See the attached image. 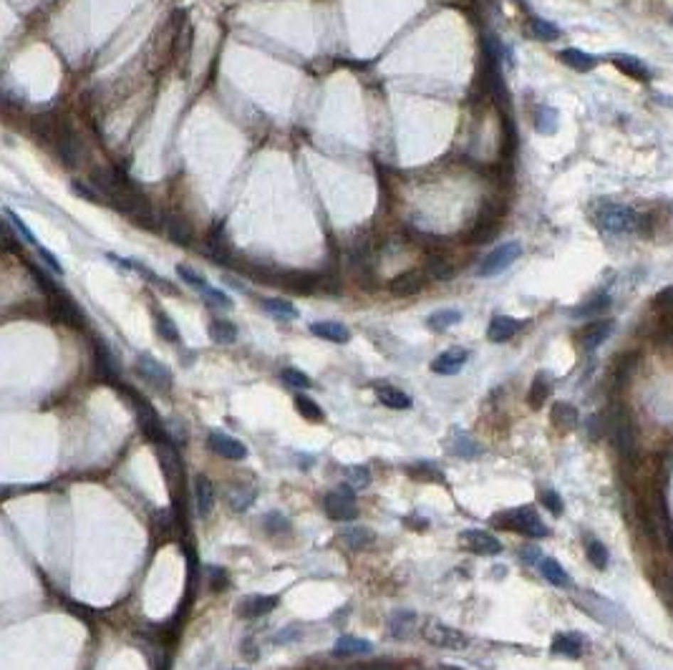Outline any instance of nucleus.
Masks as SVG:
<instances>
[{"label": "nucleus", "instance_id": "obj_1", "mask_svg": "<svg viewBox=\"0 0 673 670\" xmlns=\"http://www.w3.org/2000/svg\"><path fill=\"white\" fill-rule=\"evenodd\" d=\"M593 222L603 234H628L635 232L640 225L635 210L625 205H615V202H603L595 212H593Z\"/></svg>", "mask_w": 673, "mask_h": 670}, {"label": "nucleus", "instance_id": "obj_2", "mask_svg": "<svg viewBox=\"0 0 673 670\" xmlns=\"http://www.w3.org/2000/svg\"><path fill=\"white\" fill-rule=\"evenodd\" d=\"M492 524L504 526V529H509V532L527 534V537H535V539L550 534V529H547V524L540 519L535 507H517V509H507V512H502V514L492 517Z\"/></svg>", "mask_w": 673, "mask_h": 670}, {"label": "nucleus", "instance_id": "obj_3", "mask_svg": "<svg viewBox=\"0 0 673 670\" xmlns=\"http://www.w3.org/2000/svg\"><path fill=\"white\" fill-rule=\"evenodd\" d=\"M421 637H424L426 643L436 645V648H444V650H464L467 643H470V637L464 635L462 630H457V627L452 625H444L442 620H426L424 627H421Z\"/></svg>", "mask_w": 673, "mask_h": 670}, {"label": "nucleus", "instance_id": "obj_4", "mask_svg": "<svg viewBox=\"0 0 673 670\" xmlns=\"http://www.w3.org/2000/svg\"><path fill=\"white\" fill-rule=\"evenodd\" d=\"M323 507H326V514L336 522H348L359 517V509H356V489L348 487V484H341L333 492L326 494L323 499Z\"/></svg>", "mask_w": 673, "mask_h": 670}, {"label": "nucleus", "instance_id": "obj_5", "mask_svg": "<svg viewBox=\"0 0 673 670\" xmlns=\"http://www.w3.org/2000/svg\"><path fill=\"white\" fill-rule=\"evenodd\" d=\"M127 396H129V401L134 404V411H137V418H139V423H142V431L147 433V438H152V441H157V443H161V441H166V428L161 426V421H159V416H157V411L152 409V404L144 396H139V394H134V391H127Z\"/></svg>", "mask_w": 673, "mask_h": 670}, {"label": "nucleus", "instance_id": "obj_6", "mask_svg": "<svg viewBox=\"0 0 673 670\" xmlns=\"http://www.w3.org/2000/svg\"><path fill=\"white\" fill-rule=\"evenodd\" d=\"M522 255V244L519 242H504V244H499L497 249H492L489 255L482 260V265H479V275L482 277H492V275H499V272H504L507 270L509 265H512L517 257Z\"/></svg>", "mask_w": 673, "mask_h": 670}, {"label": "nucleus", "instance_id": "obj_7", "mask_svg": "<svg viewBox=\"0 0 673 670\" xmlns=\"http://www.w3.org/2000/svg\"><path fill=\"white\" fill-rule=\"evenodd\" d=\"M137 373L144 378V381L149 383L152 388H157V391H169L171 388V371L164 366V363H159L154 355H149V353L139 355Z\"/></svg>", "mask_w": 673, "mask_h": 670}, {"label": "nucleus", "instance_id": "obj_8", "mask_svg": "<svg viewBox=\"0 0 673 670\" xmlns=\"http://www.w3.org/2000/svg\"><path fill=\"white\" fill-rule=\"evenodd\" d=\"M459 544L464 549H470L472 554H487V557H494V554L502 552V542L494 534L484 532V529H464V532H459Z\"/></svg>", "mask_w": 673, "mask_h": 670}, {"label": "nucleus", "instance_id": "obj_9", "mask_svg": "<svg viewBox=\"0 0 673 670\" xmlns=\"http://www.w3.org/2000/svg\"><path fill=\"white\" fill-rule=\"evenodd\" d=\"M207 443H210V449L215 451L217 456H222V459H230V461L248 459V446L222 431H212L210 436H207Z\"/></svg>", "mask_w": 673, "mask_h": 670}, {"label": "nucleus", "instance_id": "obj_10", "mask_svg": "<svg viewBox=\"0 0 673 670\" xmlns=\"http://www.w3.org/2000/svg\"><path fill=\"white\" fill-rule=\"evenodd\" d=\"M275 607H277L275 595H248V598H243L238 603V615L253 620V617L267 615V612H272Z\"/></svg>", "mask_w": 673, "mask_h": 670}, {"label": "nucleus", "instance_id": "obj_11", "mask_svg": "<svg viewBox=\"0 0 673 670\" xmlns=\"http://www.w3.org/2000/svg\"><path fill=\"white\" fill-rule=\"evenodd\" d=\"M470 360V350L464 348H449L442 355H436L431 360V371L439 373V376H454L464 368V363Z\"/></svg>", "mask_w": 673, "mask_h": 670}, {"label": "nucleus", "instance_id": "obj_12", "mask_svg": "<svg viewBox=\"0 0 673 670\" xmlns=\"http://www.w3.org/2000/svg\"><path fill=\"white\" fill-rule=\"evenodd\" d=\"M444 446H447L449 454L459 456V459H477V456H482V451H484L470 433H464V431H452L447 436V441H444Z\"/></svg>", "mask_w": 673, "mask_h": 670}, {"label": "nucleus", "instance_id": "obj_13", "mask_svg": "<svg viewBox=\"0 0 673 670\" xmlns=\"http://www.w3.org/2000/svg\"><path fill=\"white\" fill-rule=\"evenodd\" d=\"M424 283H426L424 270L403 272V275H398L391 280V293L396 295V298H411V295L424 290Z\"/></svg>", "mask_w": 673, "mask_h": 670}, {"label": "nucleus", "instance_id": "obj_14", "mask_svg": "<svg viewBox=\"0 0 673 670\" xmlns=\"http://www.w3.org/2000/svg\"><path fill=\"white\" fill-rule=\"evenodd\" d=\"M519 328H522V320H517V318H509V315H494L489 323V328H487V338L492 340V343H504V340L514 338L519 333Z\"/></svg>", "mask_w": 673, "mask_h": 670}, {"label": "nucleus", "instance_id": "obj_15", "mask_svg": "<svg viewBox=\"0 0 673 670\" xmlns=\"http://www.w3.org/2000/svg\"><path fill=\"white\" fill-rule=\"evenodd\" d=\"M376 391V399L381 401L386 409H393V411H406V409H411V396L408 394H403L401 388H396V386H388V383H378V386L373 388Z\"/></svg>", "mask_w": 673, "mask_h": 670}, {"label": "nucleus", "instance_id": "obj_16", "mask_svg": "<svg viewBox=\"0 0 673 670\" xmlns=\"http://www.w3.org/2000/svg\"><path fill=\"white\" fill-rule=\"evenodd\" d=\"M338 539L343 542L346 549H354V552H361V549H369L371 544L376 542V534L371 532L369 526H348L338 534Z\"/></svg>", "mask_w": 673, "mask_h": 670}, {"label": "nucleus", "instance_id": "obj_17", "mask_svg": "<svg viewBox=\"0 0 673 670\" xmlns=\"http://www.w3.org/2000/svg\"><path fill=\"white\" fill-rule=\"evenodd\" d=\"M310 333H313L315 338L331 340V343H348V340H351V330H348L343 323H336V320L313 323V325H310Z\"/></svg>", "mask_w": 673, "mask_h": 670}, {"label": "nucleus", "instance_id": "obj_18", "mask_svg": "<svg viewBox=\"0 0 673 670\" xmlns=\"http://www.w3.org/2000/svg\"><path fill=\"white\" fill-rule=\"evenodd\" d=\"M194 502H197V512L207 517L215 507V487L207 477H194Z\"/></svg>", "mask_w": 673, "mask_h": 670}, {"label": "nucleus", "instance_id": "obj_19", "mask_svg": "<svg viewBox=\"0 0 673 670\" xmlns=\"http://www.w3.org/2000/svg\"><path fill=\"white\" fill-rule=\"evenodd\" d=\"M610 61L615 63V68H618L620 73H625V76L630 78H638V81H648V78H651L648 66L640 61V58H635V55H613Z\"/></svg>", "mask_w": 673, "mask_h": 670}, {"label": "nucleus", "instance_id": "obj_20", "mask_svg": "<svg viewBox=\"0 0 673 670\" xmlns=\"http://www.w3.org/2000/svg\"><path fill=\"white\" fill-rule=\"evenodd\" d=\"M560 61H563L565 66H570V68H575V71H580V73L590 71V68L598 66V58H595V55L585 53V50H580V48H565V50H560Z\"/></svg>", "mask_w": 673, "mask_h": 670}, {"label": "nucleus", "instance_id": "obj_21", "mask_svg": "<svg viewBox=\"0 0 673 670\" xmlns=\"http://www.w3.org/2000/svg\"><path fill=\"white\" fill-rule=\"evenodd\" d=\"M613 328H615V323H613V320H595V323H590V325L585 328V333H583V345L588 350L598 348L600 343H605V338L613 333Z\"/></svg>", "mask_w": 673, "mask_h": 670}, {"label": "nucleus", "instance_id": "obj_22", "mask_svg": "<svg viewBox=\"0 0 673 670\" xmlns=\"http://www.w3.org/2000/svg\"><path fill=\"white\" fill-rule=\"evenodd\" d=\"M552 423L560 428V431H573L575 426H578V409H575L573 404H555L552 406V414H550Z\"/></svg>", "mask_w": 673, "mask_h": 670}, {"label": "nucleus", "instance_id": "obj_23", "mask_svg": "<svg viewBox=\"0 0 673 670\" xmlns=\"http://www.w3.org/2000/svg\"><path fill=\"white\" fill-rule=\"evenodd\" d=\"M552 650L558 655H565V658H580V653H583V637L575 635V632H560L552 640Z\"/></svg>", "mask_w": 673, "mask_h": 670}, {"label": "nucleus", "instance_id": "obj_24", "mask_svg": "<svg viewBox=\"0 0 673 670\" xmlns=\"http://www.w3.org/2000/svg\"><path fill=\"white\" fill-rule=\"evenodd\" d=\"M540 575L545 577L550 585H555V588H570V577L568 572L563 570V565H560L558 560H552V557H545V560H540Z\"/></svg>", "mask_w": 673, "mask_h": 670}, {"label": "nucleus", "instance_id": "obj_25", "mask_svg": "<svg viewBox=\"0 0 673 670\" xmlns=\"http://www.w3.org/2000/svg\"><path fill=\"white\" fill-rule=\"evenodd\" d=\"M373 645L364 637H354V635H341L336 640V648H333V655H364L371 653Z\"/></svg>", "mask_w": 673, "mask_h": 670}, {"label": "nucleus", "instance_id": "obj_26", "mask_svg": "<svg viewBox=\"0 0 673 670\" xmlns=\"http://www.w3.org/2000/svg\"><path fill=\"white\" fill-rule=\"evenodd\" d=\"M263 310L275 315L277 320H295V318H298V308H295L290 300H280V298H265L263 300Z\"/></svg>", "mask_w": 673, "mask_h": 670}, {"label": "nucleus", "instance_id": "obj_27", "mask_svg": "<svg viewBox=\"0 0 673 670\" xmlns=\"http://www.w3.org/2000/svg\"><path fill=\"white\" fill-rule=\"evenodd\" d=\"M414 625H416V615L411 612V610H398V612H393V615H391V622H388V627H391V635L396 637V640L411 635Z\"/></svg>", "mask_w": 673, "mask_h": 670}, {"label": "nucleus", "instance_id": "obj_28", "mask_svg": "<svg viewBox=\"0 0 673 670\" xmlns=\"http://www.w3.org/2000/svg\"><path fill=\"white\" fill-rule=\"evenodd\" d=\"M585 554H588V560H590V565L595 567V570H605L608 562H610L608 547L595 537H590L588 542H585Z\"/></svg>", "mask_w": 673, "mask_h": 670}, {"label": "nucleus", "instance_id": "obj_29", "mask_svg": "<svg viewBox=\"0 0 673 670\" xmlns=\"http://www.w3.org/2000/svg\"><path fill=\"white\" fill-rule=\"evenodd\" d=\"M424 275L429 277V280H452L454 267L452 262L444 260V257H429L424 265Z\"/></svg>", "mask_w": 673, "mask_h": 670}, {"label": "nucleus", "instance_id": "obj_30", "mask_svg": "<svg viewBox=\"0 0 673 670\" xmlns=\"http://www.w3.org/2000/svg\"><path fill=\"white\" fill-rule=\"evenodd\" d=\"M210 338L215 340V343L232 345L235 340H238V328L227 320H212L210 323Z\"/></svg>", "mask_w": 673, "mask_h": 670}, {"label": "nucleus", "instance_id": "obj_31", "mask_svg": "<svg viewBox=\"0 0 673 670\" xmlns=\"http://www.w3.org/2000/svg\"><path fill=\"white\" fill-rule=\"evenodd\" d=\"M459 320H462V313L459 310H436L429 315L426 325H429L434 333H442V330H449L452 325H457Z\"/></svg>", "mask_w": 673, "mask_h": 670}, {"label": "nucleus", "instance_id": "obj_32", "mask_svg": "<svg viewBox=\"0 0 673 670\" xmlns=\"http://www.w3.org/2000/svg\"><path fill=\"white\" fill-rule=\"evenodd\" d=\"M343 477H346V484L354 489H366L371 484V471L369 466H361V464H351V466H343Z\"/></svg>", "mask_w": 673, "mask_h": 670}, {"label": "nucleus", "instance_id": "obj_33", "mask_svg": "<svg viewBox=\"0 0 673 670\" xmlns=\"http://www.w3.org/2000/svg\"><path fill=\"white\" fill-rule=\"evenodd\" d=\"M227 502H230L232 512H245L255 502V489L253 487H232Z\"/></svg>", "mask_w": 673, "mask_h": 670}, {"label": "nucleus", "instance_id": "obj_34", "mask_svg": "<svg viewBox=\"0 0 673 670\" xmlns=\"http://www.w3.org/2000/svg\"><path fill=\"white\" fill-rule=\"evenodd\" d=\"M535 129L540 134H555L558 131V111L550 106H540L535 114Z\"/></svg>", "mask_w": 673, "mask_h": 670}, {"label": "nucleus", "instance_id": "obj_35", "mask_svg": "<svg viewBox=\"0 0 673 670\" xmlns=\"http://www.w3.org/2000/svg\"><path fill=\"white\" fill-rule=\"evenodd\" d=\"M605 308H610V295L600 293L598 298L588 300L585 305H580V308H575L573 315L575 318H590V315H598V313H603Z\"/></svg>", "mask_w": 673, "mask_h": 670}, {"label": "nucleus", "instance_id": "obj_36", "mask_svg": "<svg viewBox=\"0 0 673 670\" xmlns=\"http://www.w3.org/2000/svg\"><path fill=\"white\" fill-rule=\"evenodd\" d=\"M295 409H298V414L303 416V418H308V421L318 423L326 418V414H323V409H320L318 404H315L313 399H308V396L300 394L298 399H295Z\"/></svg>", "mask_w": 673, "mask_h": 670}, {"label": "nucleus", "instance_id": "obj_37", "mask_svg": "<svg viewBox=\"0 0 673 670\" xmlns=\"http://www.w3.org/2000/svg\"><path fill=\"white\" fill-rule=\"evenodd\" d=\"M530 31H532V36L540 40H558L560 38V28L550 21H542V18H532Z\"/></svg>", "mask_w": 673, "mask_h": 670}, {"label": "nucleus", "instance_id": "obj_38", "mask_svg": "<svg viewBox=\"0 0 673 670\" xmlns=\"http://www.w3.org/2000/svg\"><path fill=\"white\" fill-rule=\"evenodd\" d=\"M547 394H550V383L545 381V373H537L535 383H532V391H530V404L535 406V409H540V406L545 404Z\"/></svg>", "mask_w": 673, "mask_h": 670}, {"label": "nucleus", "instance_id": "obj_39", "mask_svg": "<svg viewBox=\"0 0 673 670\" xmlns=\"http://www.w3.org/2000/svg\"><path fill=\"white\" fill-rule=\"evenodd\" d=\"M157 333H159L164 340H169V343H177V340H179L177 325H174V323H171V318L164 315V313H159V315H157Z\"/></svg>", "mask_w": 673, "mask_h": 670}, {"label": "nucleus", "instance_id": "obj_40", "mask_svg": "<svg viewBox=\"0 0 673 670\" xmlns=\"http://www.w3.org/2000/svg\"><path fill=\"white\" fill-rule=\"evenodd\" d=\"M540 502H542V504H545L547 509H550L555 517L563 514V509H565L563 497H560V494L555 492V489H542V492H540Z\"/></svg>", "mask_w": 673, "mask_h": 670}, {"label": "nucleus", "instance_id": "obj_41", "mask_svg": "<svg viewBox=\"0 0 673 670\" xmlns=\"http://www.w3.org/2000/svg\"><path fill=\"white\" fill-rule=\"evenodd\" d=\"M263 524L267 526V532L270 534H282L290 529V522H287L280 512H270V514H265L263 517Z\"/></svg>", "mask_w": 673, "mask_h": 670}, {"label": "nucleus", "instance_id": "obj_42", "mask_svg": "<svg viewBox=\"0 0 673 670\" xmlns=\"http://www.w3.org/2000/svg\"><path fill=\"white\" fill-rule=\"evenodd\" d=\"M177 275L182 277L184 283L187 285H192V288H197V290H204L207 288V280H204L202 275H199L194 267H189V265H177Z\"/></svg>", "mask_w": 673, "mask_h": 670}, {"label": "nucleus", "instance_id": "obj_43", "mask_svg": "<svg viewBox=\"0 0 673 670\" xmlns=\"http://www.w3.org/2000/svg\"><path fill=\"white\" fill-rule=\"evenodd\" d=\"M282 376V381L287 383V386H292V388H310V378L305 376L303 371H298V368H285V371L280 373Z\"/></svg>", "mask_w": 673, "mask_h": 670}, {"label": "nucleus", "instance_id": "obj_44", "mask_svg": "<svg viewBox=\"0 0 673 670\" xmlns=\"http://www.w3.org/2000/svg\"><path fill=\"white\" fill-rule=\"evenodd\" d=\"M6 217H8V222H11L13 227H16V232L23 234V239H26L28 244H36V247H38V242H36L33 232H31V229L26 227V222H21V217H18L16 212H13V210H6Z\"/></svg>", "mask_w": 673, "mask_h": 670}, {"label": "nucleus", "instance_id": "obj_45", "mask_svg": "<svg viewBox=\"0 0 673 670\" xmlns=\"http://www.w3.org/2000/svg\"><path fill=\"white\" fill-rule=\"evenodd\" d=\"M202 295H204V298H207V300H210L212 305H217V308H232V300L227 298V295L222 293V290L210 288V285H207V288L202 290Z\"/></svg>", "mask_w": 673, "mask_h": 670}, {"label": "nucleus", "instance_id": "obj_46", "mask_svg": "<svg viewBox=\"0 0 673 670\" xmlns=\"http://www.w3.org/2000/svg\"><path fill=\"white\" fill-rule=\"evenodd\" d=\"M36 249H38L41 260H43L46 265H48L51 270L55 272V275H63V267H61V262L55 260V255H53V252H48V249H46V247H41V244H38V247H36Z\"/></svg>", "mask_w": 673, "mask_h": 670}, {"label": "nucleus", "instance_id": "obj_47", "mask_svg": "<svg viewBox=\"0 0 673 670\" xmlns=\"http://www.w3.org/2000/svg\"><path fill=\"white\" fill-rule=\"evenodd\" d=\"M207 575H210V588L215 590V593L227 582V580H225V572H222L220 567H207Z\"/></svg>", "mask_w": 673, "mask_h": 670}, {"label": "nucleus", "instance_id": "obj_48", "mask_svg": "<svg viewBox=\"0 0 673 670\" xmlns=\"http://www.w3.org/2000/svg\"><path fill=\"white\" fill-rule=\"evenodd\" d=\"M519 557H522V562H527V565H540V549L537 547H524L522 552H519Z\"/></svg>", "mask_w": 673, "mask_h": 670}, {"label": "nucleus", "instance_id": "obj_49", "mask_svg": "<svg viewBox=\"0 0 673 670\" xmlns=\"http://www.w3.org/2000/svg\"><path fill=\"white\" fill-rule=\"evenodd\" d=\"M295 637H298V627H287L285 632L275 635V643H290V640H295Z\"/></svg>", "mask_w": 673, "mask_h": 670}, {"label": "nucleus", "instance_id": "obj_50", "mask_svg": "<svg viewBox=\"0 0 673 670\" xmlns=\"http://www.w3.org/2000/svg\"><path fill=\"white\" fill-rule=\"evenodd\" d=\"M656 300H658V305H673V285H671V288H666V290H661Z\"/></svg>", "mask_w": 673, "mask_h": 670}, {"label": "nucleus", "instance_id": "obj_51", "mask_svg": "<svg viewBox=\"0 0 673 670\" xmlns=\"http://www.w3.org/2000/svg\"><path fill=\"white\" fill-rule=\"evenodd\" d=\"M235 670H245V668H235Z\"/></svg>", "mask_w": 673, "mask_h": 670}]
</instances>
